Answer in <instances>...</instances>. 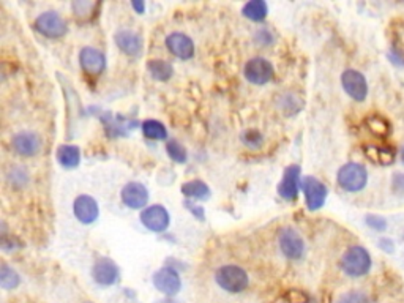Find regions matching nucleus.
Returning <instances> with one entry per match:
<instances>
[{
  "mask_svg": "<svg viewBox=\"0 0 404 303\" xmlns=\"http://www.w3.org/2000/svg\"><path fill=\"white\" fill-rule=\"evenodd\" d=\"M215 281L223 291L231 292V294H239V292L248 288L250 277L240 265L226 264L215 272Z\"/></svg>",
  "mask_w": 404,
  "mask_h": 303,
  "instance_id": "obj_1",
  "label": "nucleus"
},
{
  "mask_svg": "<svg viewBox=\"0 0 404 303\" xmlns=\"http://www.w3.org/2000/svg\"><path fill=\"white\" fill-rule=\"evenodd\" d=\"M371 256L368 250H365L363 247H351L349 250L343 254L341 258V269L348 277L360 278L365 277L371 269Z\"/></svg>",
  "mask_w": 404,
  "mask_h": 303,
  "instance_id": "obj_2",
  "label": "nucleus"
},
{
  "mask_svg": "<svg viewBox=\"0 0 404 303\" xmlns=\"http://www.w3.org/2000/svg\"><path fill=\"white\" fill-rule=\"evenodd\" d=\"M337 180L338 185L341 187L344 191H362L366 187V183H368V171H366L365 166L359 163H346L339 167Z\"/></svg>",
  "mask_w": 404,
  "mask_h": 303,
  "instance_id": "obj_3",
  "label": "nucleus"
},
{
  "mask_svg": "<svg viewBox=\"0 0 404 303\" xmlns=\"http://www.w3.org/2000/svg\"><path fill=\"white\" fill-rule=\"evenodd\" d=\"M300 189L305 194L306 207H308L310 210H313V212L319 210L322 205L326 204L328 189L324 183L319 180V178L311 177V176L304 177L301 178Z\"/></svg>",
  "mask_w": 404,
  "mask_h": 303,
  "instance_id": "obj_4",
  "label": "nucleus"
},
{
  "mask_svg": "<svg viewBox=\"0 0 404 303\" xmlns=\"http://www.w3.org/2000/svg\"><path fill=\"white\" fill-rule=\"evenodd\" d=\"M35 29L39 30L43 36L57 40V38L67 34L68 27L65 19H63L57 12H45L35 19Z\"/></svg>",
  "mask_w": 404,
  "mask_h": 303,
  "instance_id": "obj_5",
  "label": "nucleus"
},
{
  "mask_svg": "<svg viewBox=\"0 0 404 303\" xmlns=\"http://www.w3.org/2000/svg\"><path fill=\"white\" fill-rule=\"evenodd\" d=\"M244 74L248 83L264 85L273 78V65L264 57H253L245 63Z\"/></svg>",
  "mask_w": 404,
  "mask_h": 303,
  "instance_id": "obj_6",
  "label": "nucleus"
},
{
  "mask_svg": "<svg viewBox=\"0 0 404 303\" xmlns=\"http://www.w3.org/2000/svg\"><path fill=\"white\" fill-rule=\"evenodd\" d=\"M279 250L288 259H300L305 253V242L301 236L293 227H284L278 236Z\"/></svg>",
  "mask_w": 404,
  "mask_h": 303,
  "instance_id": "obj_7",
  "label": "nucleus"
},
{
  "mask_svg": "<svg viewBox=\"0 0 404 303\" xmlns=\"http://www.w3.org/2000/svg\"><path fill=\"white\" fill-rule=\"evenodd\" d=\"M341 85L344 92L355 101H365L368 96V83L357 70H346L341 74Z\"/></svg>",
  "mask_w": 404,
  "mask_h": 303,
  "instance_id": "obj_8",
  "label": "nucleus"
},
{
  "mask_svg": "<svg viewBox=\"0 0 404 303\" xmlns=\"http://www.w3.org/2000/svg\"><path fill=\"white\" fill-rule=\"evenodd\" d=\"M171 221V216L168 209L163 205L153 204L145 207L141 213V223L152 232H163L168 229Z\"/></svg>",
  "mask_w": 404,
  "mask_h": 303,
  "instance_id": "obj_9",
  "label": "nucleus"
},
{
  "mask_svg": "<svg viewBox=\"0 0 404 303\" xmlns=\"http://www.w3.org/2000/svg\"><path fill=\"white\" fill-rule=\"evenodd\" d=\"M79 65L84 70V73L92 78H96L105 72L106 57L105 54L96 50V48H83L79 52Z\"/></svg>",
  "mask_w": 404,
  "mask_h": 303,
  "instance_id": "obj_10",
  "label": "nucleus"
},
{
  "mask_svg": "<svg viewBox=\"0 0 404 303\" xmlns=\"http://www.w3.org/2000/svg\"><path fill=\"white\" fill-rule=\"evenodd\" d=\"M166 48L168 51L180 61H190L195 56V43L187 34L182 32H172L166 38Z\"/></svg>",
  "mask_w": 404,
  "mask_h": 303,
  "instance_id": "obj_11",
  "label": "nucleus"
},
{
  "mask_svg": "<svg viewBox=\"0 0 404 303\" xmlns=\"http://www.w3.org/2000/svg\"><path fill=\"white\" fill-rule=\"evenodd\" d=\"M301 185V177H300V166L290 165L278 185V194L284 201H295L299 196V189Z\"/></svg>",
  "mask_w": 404,
  "mask_h": 303,
  "instance_id": "obj_12",
  "label": "nucleus"
},
{
  "mask_svg": "<svg viewBox=\"0 0 404 303\" xmlns=\"http://www.w3.org/2000/svg\"><path fill=\"white\" fill-rule=\"evenodd\" d=\"M153 284L161 294L164 295H176L177 292L182 288V280L180 275L177 270L171 269V267H163L160 269L157 273L153 275Z\"/></svg>",
  "mask_w": 404,
  "mask_h": 303,
  "instance_id": "obj_13",
  "label": "nucleus"
},
{
  "mask_svg": "<svg viewBox=\"0 0 404 303\" xmlns=\"http://www.w3.org/2000/svg\"><path fill=\"white\" fill-rule=\"evenodd\" d=\"M12 147L19 156H35L41 150V139L34 132H21L12 139Z\"/></svg>",
  "mask_w": 404,
  "mask_h": 303,
  "instance_id": "obj_14",
  "label": "nucleus"
},
{
  "mask_svg": "<svg viewBox=\"0 0 404 303\" xmlns=\"http://www.w3.org/2000/svg\"><path fill=\"white\" fill-rule=\"evenodd\" d=\"M73 213L83 224H92L100 215L98 202L89 194H79L73 202Z\"/></svg>",
  "mask_w": 404,
  "mask_h": 303,
  "instance_id": "obj_15",
  "label": "nucleus"
},
{
  "mask_svg": "<svg viewBox=\"0 0 404 303\" xmlns=\"http://www.w3.org/2000/svg\"><path fill=\"white\" fill-rule=\"evenodd\" d=\"M122 202L130 209H144L149 202V191L142 183L139 182H128L125 187L122 188Z\"/></svg>",
  "mask_w": 404,
  "mask_h": 303,
  "instance_id": "obj_16",
  "label": "nucleus"
},
{
  "mask_svg": "<svg viewBox=\"0 0 404 303\" xmlns=\"http://www.w3.org/2000/svg\"><path fill=\"white\" fill-rule=\"evenodd\" d=\"M92 277H94L95 283H98L100 286H112L118 280V267L111 259L101 258L94 264Z\"/></svg>",
  "mask_w": 404,
  "mask_h": 303,
  "instance_id": "obj_17",
  "label": "nucleus"
},
{
  "mask_svg": "<svg viewBox=\"0 0 404 303\" xmlns=\"http://www.w3.org/2000/svg\"><path fill=\"white\" fill-rule=\"evenodd\" d=\"M116 45L127 56L136 57L142 51V40L139 34L131 29H120L116 32Z\"/></svg>",
  "mask_w": 404,
  "mask_h": 303,
  "instance_id": "obj_18",
  "label": "nucleus"
},
{
  "mask_svg": "<svg viewBox=\"0 0 404 303\" xmlns=\"http://www.w3.org/2000/svg\"><path fill=\"white\" fill-rule=\"evenodd\" d=\"M147 70L150 76L155 81H160V83H164V81H169L174 74V68L168 61H163V59H153V61L147 62Z\"/></svg>",
  "mask_w": 404,
  "mask_h": 303,
  "instance_id": "obj_19",
  "label": "nucleus"
},
{
  "mask_svg": "<svg viewBox=\"0 0 404 303\" xmlns=\"http://www.w3.org/2000/svg\"><path fill=\"white\" fill-rule=\"evenodd\" d=\"M57 160L63 167H67V169H73V167H76L81 161L79 147H76V145H70V144L61 145V147L57 149Z\"/></svg>",
  "mask_w": 404,
  "mask_h": 303,
  "instance_id": "obj_20",
  "label": "nucleus"
},
{
  "mask_svg": "<svg viewBox=\"0 0 404 303\" xmlns=\"http://www.w3.org/2000/svg\"><path fill=\"white\" fill-rule=\"evenodd\" d=\"M242 13L246 19L255 21V23H261L267 18L268 8L267 3L262 2V0H251V2H246L242 8Z\"/></svg>",
  "mask_w": 404,
  "mask_h": 303,
  "instance_id": "obj_21",
  "label": "nucleus"
},
{
  "mask_svg": "<svg viewBox=\"0 0 404 303\" xmlns=\"http://www.w3.org/2000/svg\"><path fill=\"white\" fill-rule=\"evenodd\" d=\"M182 193L185 194L187 198H193V199H199V201H206L210 196V188L207 183H204L202 180H190L185 182L182 185Z\"/></svg>",
  "mask_w": 404,
  "mask_h": 303,
  "instance_id": "obj_22",
  "label": "nucleus"
},
{
  "mask_svg": "<svg viewBox=\"0 0 404 303\" xmlns=\"http://www.w3.org/2000/svg\"><path fill=\"white\" fill-rule=\"evenodd\" d=\"M142 133L147 139L152 140H164L168 138V129L161 123L160 121H155V118H149V121L142 122Z\"/></svg>",
  "mask_w": 404,
  "mask_h": 303,
  "instance_id": "obj_23",
  "label": "nucleus"
},
{
  "mask_svg": "<svg viewBox=\"0 0 404 303\" xmlns=\"http://www.w3.org/2000/svg\"><path fill=\"white\" fill-rule=\"evenodd\" d=\"M100 3L96 2H87V0H79V2H73V14L74 18L79 21H89L92 16L96 14V10H98Z\"/></svg>",
  "mask_w": 404,
  "mask_h": 303,
  "instance_id": "obj_24",
  "label": "nucleus"
},
{
  "mask_svg": "<svg viewBox=\"0 0 404 303\" xmlns=\"http://www.w3.org/2000/svg\"><path fill=\"white\" fill-rule=\"evenodd\" d=\"M19 283L21 278L19 275L16 273V270L8 267L7 264H3L2 269H0V286H2L3 289H14L18 288Z\"/></svg>",
  "mask_w": 404,
  "mask_h": 303,
  "instance_id": "obj_25",
  "label": "nucleus"
},
{
  "mask_svg": "<svg viewBox=\"0 0 404 303\" xmlns=\"http://www.w3.org/2000/svg\"><path fill=\"white\" fill-rule=\"evenodd\" d=\"M166 152H168L169 158L176 163L183 165L188 158L187 155V149L183 147V144H180L177 139H169L166 140Z\"/></svg>",
  "mask_w": 404,
  "mask_h": 303,
  "instance_id": "obj_26",
  "label": "nucleus"
},
{
  "mask_svg": "<svg viewBox=\"0 0 404 303\" xmlns=\"http://www.w3.org/2000/svg\"><path fill=\"white\" fill-rule=\"evenodd\" d=\"M240 140L246 145V147L259 149L264 143V136L259 129H245V132L240 134Z\"/></svg>",
  "mask_w": 404,
  "mask_h": 303,
  "instance_id": "obj_27",
  "label": "nucleus"
},
{
  "mask_svg": "<svg viewBox=\"0 0 404 303\" xmlns=\"http://www.w3.org/2000/svg\"><path fill=\"white\" fill-rule=\"evenodd\" d=\"M366 123H368L371 132L379 134V136H387V134L390 133L389 122L379 116H371L368 121H366Z\"/></svg>",
  "mask_w": 404,
  "mask_h": 303,
  "instance_id": "obj_28",
  "label": "nucleus"
},
{
  "mask_svg": "<svg viewBox=\"0 0 404 303\" xmlns=\"http://www.w3.org/2000/svg\"><path fill=\"white\" fill-rule=\"evenodd\" d=\"M338 303H370L368 295L365 294V292H360V291H351V292H346V294H343L339 297Z\"/></svg>",
  "mask_w": 404,
  "mask_h": 303,
  "instance_id": "obj_29",
  "label": "nucleus"
},
{
  "mask_svg": "<svg viewBox=\"0 0 404 303\" xmlns=\"http://www.w3.org/2000/svg\"><path fill=\"white\" fill-rule=\"evenodd\" d=\"M365 221H366V224H368L371 229H374V231H385L387 229V221H385L384 216H381V215H368L365 218Z\"/></svg>",
  "mask_w": 404,
  "mask_h": 303,
  "instance_id": "obj_30",
  "label": "nucleus"
},
{
  "mask_svg": "<svg viewBox=\"0 0 404 303\" xmlns=\"http://www.w3.org/2000/svg\"><path fill=\"white\" fill-rule=\"evenodd\" d=\"M255 40H256L257 43H259L261 46H268V45H272V43H273V35L270 34V30L261 29V30H257V32H256Z\"/></svg>",
  "mask_w": 404,
  "mask_h": 303,
  "instance_id": "obj_31",
  "label": "nucleus"
},
{
  "mask_svg": "<svg viewBox=\"0 0 404 303\" xmlns=\"http://www.w3.org/2000/svg\"><path fill=\"white\" fill-rule=\"evenodd\" d=\"M393 188L396 191L404 193V174H396L395 178H393Z\"/></svg>",
  "mask_w": 404,
  "mask_h": 303,
  "instance_id": "obj_32",
  "label": "nucleus"
},
{
  "mask_svg": "<svg viewBox=\"0 0 404 303\" xmlns=\"http://www.w3.org/2000/svg\"><path fill=\"white\" fill-rule=\"evenodd\" d=\"M187 207L191 210L193 215H195L196 218L204 220V209L202 207H199V205H195V204H191V202H187Z\"/></svg>",
  "mask_w": 404,
  "mask_h": 303,
  "instance_id": "obj_33",
  "label": "nucleus"
},
{
  "mask_svg": "<svg viewBox=\"0 0 404 303\" xmlns=\"http://www.w3.org/2000/svg\"><path fill=\"white\" fill-rule=\"evenodd\" d=\"M379 247H381V250H384L385 253H393V250H395L393 242L390 239H381Z\"/></svg>",
  "mask_w": 404,
  "mask_h": 303,
  "instance_id": "obj_34",
  "label": "nucleus"
},
{
  "mask_svg": "<svg viewBox=\"0 0 404 303\" xmlns=\"http://www.w3.org/2000/svg\"><path fill=\"white\" fill-rule=\"evenodd\" d=\"M131 7L136 10V13H144L145 3L144 2H131Z\"/></svg>",
  "mask_w": 404,
  "mask_h": 303,
  "instance_id": "obj_35",
  "label": "nucleus"
},
{
  "mask_svg": "<svg viewBox=\"0 0 404 303\" xmlns=\"http://www.w3.org/2000/svg\"><path fill=\"white\" fill-rule=\"evenodd\" d=\"M158 303H177V302H174V300H161Z\"/></svg>",
  "mask_w": 404,
  "mask_h": 303,
  "instance_id": "obj_36",
  "label": "nucleus"
},
{
  "mask_svg": "<svg viewBox=\"0 0 404 303\" xmlns=\"http://www.w3.org/2000/svg\"><path fill=\"white\" fill-rule=\"evenodd\" d=\"M401 160H403V163H404V147L401 149Z\"/></svg>",
  "mask_w": 404,
  "mask_h": 303,
  "instance_id": "obj_37",
  "label": "nucleus"
}]
</instances>
